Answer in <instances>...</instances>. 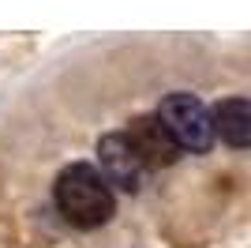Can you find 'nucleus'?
Returning <instances> with one entry per match:
<instances>
[{"mask_svg":"<svg viewBox=\"0 0 251 248\" xmlns=\"http://www.w3.org/2000/svg\"><path fill=\"white\" fill-rule=\"evenodd\" d=\"M124 135H127L131 151L139 155V162L147 165V169H154V165H173L176 155H180L176 143L169 139V132L157 124V117H135Z\"/></svg>","mask_w":251,"mask_h":248,"instance_id":"obj_4","label":"nucleus"},{"mask_svg":"<svg viewBox=\"0 0 251 248\" xmlns=\"http://www.w3.org/2000/svg\"><path fill=\"white\" fill-rule=\"evenodd\" d=\"M214 135H221L229 147H248L251 143V105L248 98H225L210 117Z\"/></svg>","mask_w":251,"mask_h":248,"instance_id":"obj_5","label":"nucleus"},{"mask_svg":"<svg viewBox=\"0 0 251 248\" xmlns=\"http://www.w3.org/2000/svg\"><path fill=\"white\" fill-rule=\"evenodd\" d=\"M56 207L60 215L79 229H94L105 226L113 218V188L105 185V177L98 173L94 165L86 162H75L68 165L60 177H56Z\"/></svg>","mask_w":251,"mask_h":248,"instance_id":"obj_1","label":"nucleus"},{"mask_svg":"<svg viewBox=\"0 0 251 248\" xmlns=\"http://www.w3.org/2000/svg\"><path fill=\"white\" fill-rule=\"evenodd\" d=\"M154 117H157V124L169 132V139L176 143V151L202 155V151H210V143H214V124H210L206 105H202L199 98L184 94V91L169 94Z\"/></svg>","mask_w":251,"mask_h":248,"instance_id":"obj_2","label":"nucleus"},{"mask_svg":"<svg viewBox=\"0 0 251 248\" xmlns=\"http://www.w3.org/2000/svg\"><path fill=\"white\" fill-rule=\"evenodd\" d=\"M98 155H101V177L105 185H120L124 192H135L143 185V173H147V165L139 162V155L131 151L124 132H113L105 135L101 143H98Z\"/></svg>","mask_w":251,"mask_h":248,"instance_id":"obj_3","label":"nucleus"}]
</instances>
